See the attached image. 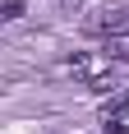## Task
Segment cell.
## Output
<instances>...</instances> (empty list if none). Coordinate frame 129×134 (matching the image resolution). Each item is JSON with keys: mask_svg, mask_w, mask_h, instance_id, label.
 Segmentation results:
<instances>
[{"mask_svg": "<svg viewBox=\"0 0 129 134\" xmlns=\"http://www.w3.org/2000/svg\"><path fill=\"white\" fill-rule=\"evenodd\" d=\"M88 28L102 37H129V9L125 5H102L97 14H88Z\"/></svg>", "mask_w": 129, "mask_h": 134, "instance_id": "6da1fadb", "label": "cell"}, {"mask_svg": "<svg viewBox=\"0 0 129 134\" xmlns=\"http://www.w3.org/2000/svg\"><path fill=\"white\" fill-rule=\"evenodd\" d=\"M88 93H97V97H106V93H115V74L111 69H97L88 79Z\"/></svg>", "mask_w": 129, "mask_h": 134, "instance_id": "7a4b0ae2", "label": "cell"}, {"mask_svg": "<svg viewBox=\"0 0 129 134\" xmlns=\"http://www.w3.org/2000/svg\"><path fill=\"white\" fill-rule=\"evenodd\" d=\"M64 69H69V74H78V79H92V74H97L92 55H69V60H64Z\"/></svg>", "mask_w": 129, "mask_h": 134, "instance_id": "3957f363", "label": "cell"}, {"mask_svg": "<svg viewBox=\"0 0 129 134\" xmlns=\"http://www.w3.org/2000/svg\"><path fill=\"white\" fill-rule=\"evenodd\" d=\"M125 111H129V97H111L102 111V120H125Z\"/></svg>", "mask_w": 129, "mask_h": 134, "instance_id": "277c9868", "label": "cell"}, {"mask_svg": "<svg viewBox=\"0 0 129 134\" xmlns=\"http://www.w3.org/2000/svg\"><path fill=\"white\" fill-rule=\"evenodd\" d=\"M106 51H111V60H129V37H111Z\"/></svg>", "mask_w": 129, "mask_h": 134, "instance_id": "5b68a950", "label": "cell"}, {"mask_svg": "<svg viewBox=\"0 0 129 134\" xmlns=\"http://www.w3.org/2000/svg\"><path fill=\"white\" fill-rule=\"evenodd\" d=\"M0 19H5V23L23 19V0H5V5H0Z\"/></svg>", "mask_w": 129, "mask_h": 134, "instance_id": "8992f818", "label": "cell"}, {"mask_svg": "<svg viewBox=\"0 0 129 134\" xmlns=\"http://www.w3.org/2000/svg\"><path fill=\"white\" fill-rule=\"evenodd\" d=\"M55 9H60V14H78V9H83V0H55Z\"/></svg>", "mask_w": 129, "mask_h": 134, "instance_id": "52a82bcc", "label": "cell"}, {"mask_svg": "<svg viewBox=\"0 0 129 134\" xmlns=\"http://www.w3.org/2000/svg\"><path fill=\"white\" fill-rule=\"evenodd\" d=\"M102 130L106 134H125V120H102Z\"/></svg>", "mask_w": 129, "mask_h": 134, "instance_id": "ba28073f", "label": "cell"}]
</instances>
